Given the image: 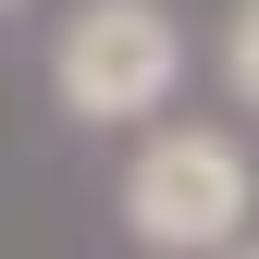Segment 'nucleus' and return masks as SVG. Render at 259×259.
<instances>
[{"mask_svg": "<svg viewBox=\"0 0 259 259\" xmlns=\"http://www.w3.org/2000/svg\"><path fill=\"white\" fill-rule=\"evenodd\" d=\"M222 62H235V87H247V99H259V0H247V13H235V50H222Z\"/></svg>", "mask_w": 259, "mask_h": 259, "instance_id": "3", "label": "nucleus"}, {"mask_svg": "<svg viewBox=\"0 0 259 259\" xmlns=\"http://www.w3.org/2000/svg\"><path fill=\"white\" fill-rule=\"evenodd\" d=\"M123 222H136L148 247H235L247 235V148L198 136V123L148 136L136 173H123Z\"/></svg>", "mask_w": 259, "mask_h": 259, "instance_id": "2", "label": "nucleus"}, {"mask_svg": "<svg viewBox=\"0 0 259 259\" xmlns=\"http://www.w3.org/2000/svg\"><path fill=\"white\" fill-rule=\"evenodd\" d=\"M173 74H185V37H173L160 0H87V13L62 25V50H50L62 111H87V123H136V111H160V99H173Z\"/></svg>", "mask_w": 259, "mask_h": 259, "instance_id": "1", "label": "nucleus"}]
</instances>
